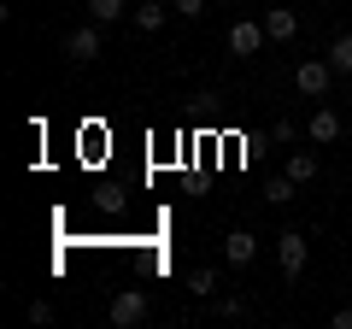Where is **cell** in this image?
Instances as JSON below:
<instances>
[{
  "mask_svg": "<svg viewBox=\"0 0 352 329\" xmlns=\"http://www.w3.org/2000/svg\"><path fill=\"white\" fill-rule=\"evenodd\" d=\"M335 65H329V59H305V65H294V89H300L305 94V100H323V94L329 89H335Z\"/></svg>",
  "mask_w": 352,
  "mask_h": 329,
  "instance_id": "cell-1",
  "label": "cell"
},
{
  "mask_svg": "<svg viewBox=\"0 0 352 329\" xmlns=\"http://www.w3.org/2000/svg\"><path fill=\"white\" fill-rule=\"evenodd\" d=\"M106 317H112L118 329L147 323V294H141V288H118V294H112V306H106Z\"/></svg>",
  "mask_w": 352,
  "mask_h": 329,
  "instance_id": "cell-2",
  "label": "cell"
},
{
  "mask_svg": "<svg viewBox=\"0 0 352 329\" xmlns=\"http://www.w3.org/2000/svg\"><path fill=\"white\" fill-rule=\"evenodd\" d=\"M100 30H106V24H94V18H88V24H76L71 36H65V59H71V65L100 59Z\"/></svg>",
  "mask_w": 352,
  "mask_h": 329,
  "instance_id": "cell-3",
  "label": "cell"
},
{
  "mask_svg": "<svg viewBox=\"0 0 352 329\" xmlns=\"http://www.w3.org/2000/svg\"><path fill=\"white\" fill-rule=\"evenodd\" d=\"M276 259H282V277L294 282L305 270V259H311V241H305L300 229H282V235H276Z\"/></svg>",
  "mask_w": 352,
  "mask_h": 329,
  "instance_id": "cell-4",
  "label": "cell"
},
{
  "mask_svg": "<svg viewBox=\"0 0 352 329\" xmlns=\"http://www.w3.org/2000/svg\"><path fill=\"white\" fill-rule=\"evenodd\" d=\"M252 259H258V235H247V229H229V235H223V265L247 270Z\"/></svg>",
  "mask_w": 352,
  "mask_h": 329,
  "instance_id": "cell-5",
  "label": "cell"
},
{
  "mask_svg": "<svg viewBox=\"0 0 352 329\" xmlns=\"http://www.w3.org/2000/svg\"><path fill=\"white\" fill-rule=\"evenodd\" d=\"M264 41H270V36H264V24H252V18H241V24L229 30V53H241V59H252Z\"/></svg>",
  "mask_w": 352,
  "mask_h": 329,
  "instance_id": "cell-6",
  "label": "cell"
},
{
  "mask_svg": "<svg viewBox=\"0 0 352 329\" xmlns=\"http://www.w3.org/2000/svg\"><path fill=\"white\" fill-rule=\"evenodd\" d=\"M258 24H264V36H270V41H294V36H300V18H294V6H270Z\"/></svg>",
  "mask_w": 352,
  "mask_h": 329,
  "instance_id": "cell-7",
  "label": "cell"
},
{
  "mask_svg": "<svg viewBox=\"0 0 352 329\" xmlns=\"http://www.w3.org/2000/svg\"><path fill=\"white\" fill-rule=\"evenodd\" d=\"M340 129H346V124H340V112L317 106V112H311V124H305V136H311L317 147H329V141H340Z\"/></svg>",
  "mask_w": 352,
  "mask_h": 329,
  "instance_id": "cell-8",
  "label": "cell"
},
{
  "mask_svg": "<svg viewBox=\"0 0 352 329\" xmlns=\"http://www.w3.org/2000/svg\"><path fill=\"white\" fill-rule=\"evenodd\" d=\"M329 65H335L340 76H352V30H340V36L329 41Z\"/></svg>",
  "mask_w": 352,
  "mask_h": 329,
  "instance_id": "cell-9",
  "label": "cell"
},
{
  "mask_svg": "<svg viewBox=\"0 0 352 329\" xmlns=\"http://www.w3.org/2000/svg\"><path fill=\"white\" fill-rule=\"evenodd\" d=\"M164 18H170V6H159V0H147V6H135V30H164Z\"/></svg>",
  "mask_w": 352,
  "mask_h": 329,
  "instance_id": "cell-10",
  "label": "cell"
},
{
  "mask_svg": "<svg viewBox=\"0 0 352 329\" xmlns=\"http://www.w3.org/2000/svg\"><path fill=\"white\" fill-rule=\"evenodd\" d=\"M124 12H129L124 0H88V18H94V24H118Z\"/></svg>",
  "mask_w": 352,
  "mask_h": 329,
  "instance_id": "cell-11",
  "label": "cell"
},
{
  "mask_svg": "<svg viewBox=\"0 0 352 329\" xmlns=\"http://www.w3.org/2000/svg\"><path fill=\"white\" fill-rule=\"evenodd\" d=\"M288 177L294 182H311L317 177V153H294V159H288Z\"/></svg>",
  "mask_w": 352,
  "mask_h": 329,
  "instance_id": "cell-12",
  "label": "cell"
},
{
  "mask_svg": "<svg viewBox=\"0 0 352 329\" xmlns=\"http://www.w3.org/2000/svg\"><path fill=\"white\" fill-rule=\"evenodd\" d=\"M188 294H194V300H212V294H217V270H194V277H188Z\"/></svg>",
  "mask_w": 352,
  "mask_h": 329,
  "instance_id": "cell-13",
  "label": "cell"
},
{
  "mask_svg": "<svg viewBox=\"0 0 352 329\" xmlns=\"http://www.w3.org/2000/svg\"><path fill=\"white\" fill-rule=\"evenodd\" d=\"M294 189H300L294 177H276V182H270V206H288V200H294Z\"/></svg>",
  "mask_w": 352,
  "mask_h": 329,
  "instance_id": "cell-14",
  "label": "cell"
},
{
  "mask_svg": "<svg viewBox=\"0 0 352 329\" xmlns=\"http://www.w3.org/2000/svg\"><path fill=\"white\" fill-rule=\"evenodd\" d=\"M212 312H223V317H241V312H247V300H235V294H223V300H212Z\"/></svg>",
  "mask_w": 352,
  "mask_h": 329,
  "instance_id": "cell-15",
  "label": "cell"
},
{
  "mask_svg": "<svg viewBox=\"0 0 352 329\" xmlns=\"http://www.w3.org/2000/svg\"><path fill=\"white\" fill-rule=\"evenodd\" d=\"M170 6H176V18H200L206 12V0H170Z\"/></svg>",
  "mask_w": 352,
  "mask_h": 329,
  "instance_id": "cell-16",
  "label": "cell"
},
{
  "mask_svg": "<svg viewBox=\"0 0 352 329\" xmlns=\"http://www.w3.org/2000/svg\"><path fill=\"white\" fill-rule=\"evenodd\" d=\"M329 323H335V329H352V306H340V312L329 317Z\"/></svg>",
  "mask_w": 352,
  "mask_h": 329,
  "instance_id": "cell-17",
  "label": "cell"
},
{
  "mask_svg": "<svg viewBox=\"0 0 352 329\" xmlns=\"http://www.w3.org/2000/svg\"><path fill=\"white\" fill-rule=\"evenodd\" d=\"M217 6H235V0H217Z\"/></svg>",
  "mask_w": 352,
  "mask_h": 329,
  "instance_id": "cell-18",
  "label": "cell"
}]
</instances>
